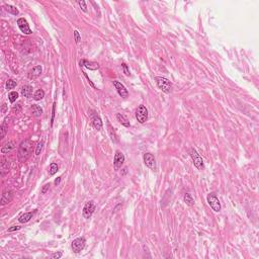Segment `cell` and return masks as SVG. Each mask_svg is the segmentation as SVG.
<instances>
[{
    "label": "cell",
    "instance_id": "obj_1",
    "mask_svg": "<svg viewBox=\"0 0 259 259\" xmlns=\"http://www.w3.org/2000/svg\"><path fill=\"white\" fill-rule=\"evenodd\" d=\"M32 154H33V142L29 139L22 141L18 148V154H17L18 160L20 162H26L30 157Z\"/></svg>",
    "mask_w": 259,
    "mask_h": 259
},
{
    "label": "cell",
    "instance_id": "obj_2",
    "mask_svg": "<svg viewBox=\"0 0 259 259\" xmlns=\"http://www.w3.org/2000/svg\"><path fill=\"white\" fill-rule=\"evenodd\" d=\"M155 81H156V84L160 90H162L165 93L172 92V89H173V87H172V83L167 78L162 77V76H157V77H155Z\"/></svg>",
    "mask_w": 259,
    "mask_h": 259
},
{
    "label": "cell",
    "instance_id": "obj_3",
    "mask_svg": "<svg viewBox=\"0 0 259 259\" xmlns=\"http://www.w3.org/2000/svg\"><path fill=\"white\" fill-rule=\"evenodd\" d=\"M206 201H208L209 206H210V209H212L214 212L216 213H219L221 210V203L219 198H218V196L215 192H210L206 196Z\"/></svg>",
    "mask_w": 259,
    "mask_h": 259
},
{
    "label": "cell",
    "instance_id": "obj_4",
    "mask_svg": "<svg viewBox=\"0 0 259 259\" xmlns=\"http://www.w3.org/2000/svg\"><path fill=\"white\" fill-rule=\"evenodd\" d=\"M189 154H190V157L192 159L194 166L198 168V170H202V169L205 168V165H203V160H202V158L201 157V155L198 153V151L192 148V149L189 150Z\"/></svg>",
    "mask_w": 259,
    "mask_h": 259
},
{
    "label": "cell",
    "instance_id": "obj_5",
    "mask_svg": "<svg viewBox=\"0 0 259 259\" xmlns=\"http://www.w3.org/2000/svg\"><path fill=\"white\" fill-rule=\"evenodd\" d=\"M136 119L140 124H144L147 122L148 120V109L146 108V106L141 104L138 106V108L136 110Z\"/></svg>",
    "mask_w": 259,
    "mask_h": 259
},
{
    "label": "cell",
    "instance_id": "obj_6",
    "mask_svg": "<svg viewBox=\"0 0 259 259\" xmlns=\"http://www.w3.org/2000/svg\"><path fill=\"white\" fill-rule=\"evenodd\" d=\"M86 244V240L84 237H80V238H76L75 240H73V242L71 244V248L73 250L74 253H79L82 250L84 249Z\"/></svg>",
    "mask_w": 259,
    "mask_h": 259
},
{
    "label": "cell",
    "instance_id": "obj_7",
    "mask_svg": "<svg viewBox=\"0 0 259 259\" xmlns=\"http://www.w3.org/2000/svg\"><path fill=\"white\" fill-rule=\"evenodd\" d=\"M94 210H95V203L93 201H90V202H87L85 203V206H84V208H83V210H82V215H83V217L85 218V219H90V218L92 217L93 215V213H94Z\"/></svg>",
    "mask_w": 259,
    "mask_h": 259
},
{
    "label": "cell",
    "instance_id": "obj_8",
    "mask_svg": "<svg viewBox=\"0 0 259 259\" xmlns=\"http://www.w3.org/2000/svg\"><path fill=\"white\" fill-rule=\"evenodd\" d=\"M144 163L145 165L148 167L152 169V170H156L157 168V165H156V159H155L154 155L151 154V153H145L144 154Z\"/></svg>",
    "mask_w": 259,
    "mask_h": 259
},
{
    "label": "cell",
    "instance_id": "obj_9",
    "mask_svg": "<svg viewBox=\"0 0 259 259\" xmlns=\"http://www.w3.org/2000/svg\"><path fill=\"white\" fill-rule=\"evenodd\" d=\"M17 26H18L20 32H22V33H25V34H30V33H33L32 29H30V27H29V22H26V19L22 18H22H18V19H17Z\"/></svg>",
    "mask_w": 259,
    "mask_h": 259
},
{
    "label": "cell",
    "instance_id": "obj_10",
    "mask_svg": "<svg viewBox=\"0 0 259 259\" xmlns=\"http://www.w3.org/2000/svg\"><path fill=\"white\" fill-rule=\"evenodd\" d=\"M124 162H125V155L120 151H116L115 154V159H113V166H115L116 170H119L123 166Z\"/></svg>",
    "mask_w": 259,
    "mask_h": 259
},
{
    "label": "cell",
    "instance_id": "obj_11",
    "mask_svg": "<svg viewBox=\"0 0 259 259\" xmlns=\"http://www.w3.org/2000/svg\"><path fill=\"white\" fill-rule=\"evenodd\" d=\"M113 86L116 87V91H117V93H119V95L120 96V97L127 98L128 96H129V91L127 90V88L125 87V85L120 83V81H117V80L113 81Z\"/></svg>",
    "mask_w": 259,
    "mask_h": 259
},
{
    "label": "cell",
    "instance_id": "obj_12",
    "mask_svg": "<svg viewBox=\"0 0 259 259\" xmlns=\"http://www.w3.org/2000/svg\"><path fill=\"white\" fill-rule=\"evenodd\" d=\"M91 120H92V126L94 127V129H96L97 131H100L102 129V120L100 119L97 113L95 112H92L91 113Z\"/></svg>",
    "mask_w": 259,
    "mask_h": 259
},
{
    "label": "cell",
    "instance_id": "obj_13",
    "mask_svg": "<svg viewBox=\"0 0 259 259\" xmlns=\"http://www.w3.org/2000/svg\"><path fill=\"white\" fill-rule=\"evenodd\" d=\"M42 71H43V68L41 65H37V66L33 67L32 70L29 72V78L30 80H34V79H37V77H40L41 74H42Z\"/></svg>",
    "mask_w": 259,
    "mask_h": 259
},
{
    "label": "cell",
    "instance_id": "obj_14",
    "mask_svg": "<svg viewBox=\"0 0 259 259\" xmlns=\"http://www.w3.org/2000/svg\"><path fill=\"white\" fill-rule=\"evenodd\" d=\"M13 196H14V191L13 190H7L5 192H3L2 198H1V205L5 206V205H7V203H9L12 201Z\"/></svg>",
    "mask_w": 259,
    "mask_h": 259
},
{
    "label": "cell",
    "instance_id": "obj_15",
    "mask_svg": "<svg viewBox=\"0 0 259 259\" xmlns=\"http://www.w3.org/2000/svg\"><path fill=\"white\" fill-rule=\"evenodd\" d=\"M79 64H80V66L87 68L89 70H97L99 68L98 63H96V62H89L87 60H81L79 62Z\"/></svg>",
    "mask_w": 259,
    "mask_h": 259
},
{
    "label": "cell",
    "instance_id": "obj_16",
    "mask_svg": "<svg viewBox=\"0 0 259 259\" xmlns=\"http://www.w3.org/2000/svg\"><path fill=\"white\" fill-rule=\"evenodd\" d=\"M22 94L26 98H29L33 94V87L30 85H25L22 88Z\"/></svg>",
    "mask_w": 259,
    "mask_h": 259
},
{
    "label": "cell",
    "instance_id": "obj_17",
    "mask_svg": "<svg viewBox=\"0 0 259 259\" xmlns=\"http://www.w3.org/2000/svg\"><path fill=\"white\" fill-rule=\"evenodd\" d=\"M116 119H117V120H119V122L122 124L124 127H126V128H130V127H131V124H130V122H129V120H128L127 117H126V116L122 115V113H117V115H116Z\"/></svg>",
    "mask_w": 259,
    "mask_h": 259
},
{
    "label": "cell",
    "instance_id": "obj_18",
    "mask_svg": "<svg viewBox=\"0 0 259 259\" xmlns=\"http://www.w3.org/2000/svg\"><path fill=\"white\" fill-rule=\"evenodd\" d=\"M15 143L14 142H8V143H6L4 146H3L2 148H1V152L3 154H5V153H8V152H11L13 149H14L15 148Z\"/></svg>",
    "mask_w": 259,
    "mask_h": 259
},
{
    "label": "cell",
    "instance_id": "obj_19",
    "mask_svg": "<svg viewBox=\"0 0 259 259\" xmlns=\"http://www.w3.org/2000/svg\"><path fill=\"white\" fill-rule=\"evenodd\" d=\"M108 134H109L110 138H112V141L113 143H117L119 142V138H117V135L116 133L115 129L112 127V125H110L109 123L108 124Z\"/></svg>",
    "mask_w": 259,
    "mask_h": 259
},
{
    "label": "cell",
    "instance_id": "obj_20",
    "mask_svg": "<svg viewBox=\"0 0 259 259\" xmlns=\"http://www.w3.org/2000/svg\"><path fill=\"white\" fill-rule=\"evenodd\" d=\"M33 214H34V212H30V213H26V214H23V215H22V216L19 217V219H18L19 223H22V224L27 223V222H29V221L33 218Z\"/></svg>",
    "mask_w": 259,
    "mask_h": 259
},
{
    "label": "cell",
    "instance_id": "obj_21",
    "mask_svg": "<svg viewBox=\"0 0 259 259\" xmlns=\"http://www.w3.org/2000/svg\"><path fill=\"white\" fill-rule=\"evenodd\" d=\"M4 7H5V10L7 11L8 13H10V14H12V15H17L19 13L18 11V9H17L15 6H13V5H9V4H5L4 5Z\"/></svg>",
    "mask_w": 259,
    "mask_h": 259
},
{
    "label": "cell",
    "instance_id": "obj_22",
    "mask_svg": "<svg viewBox=\"0 0 259 259\" xmlns=\"http://www.w3.org/2000/svg\"><path fill=\"white\" fill-rule=\"evenodd\" d=\"M183 201L187 206H191L194 205V198H192V195L190 193H185L184 196H183Z\"/></svg>",
    "mask_w": 259,
    "mask_h": 259
},
{
    "label": "cell",
    "instance_id": "obj_23",
    "mask_svg": "<svg viewBox=\"0 0 259 259\" xmlns=\"http://www.w3.org/2000/svg\"><path fill=\"white\" fill-rule=\"evenodd\" d=\"M32 110H33V116H36V117H39V116H41L43 115V109L41 108L39 105H37V104H33Z\"/></svg>",
    "mask_w": 259,
    "mask_h": 259
},
{
    "label": "cell",
    "instance_id": "obj_24",
    "mask_svg": "<svg viewBox=\"0 0 259 259\" xmlns=\"http://www.w3.org/2000/svg\"><path fill=\"white\" fill-rule=\"evenodd\" d=\"M45 97V91L43 90V89H39V90H37L36 92H34V94H33V99L34 100H42V99Z\"/></svg>",
    "mask_w": 259,
    "mask_h": 259
},
{
    "label": "cell",
    "instance_id": "obj_25",
    "mask_svg": "<svg viewBox=\"0 0 259 259\" xmlns=\"http://www.w3.org/2000/svg\"><path fill=\"white\" fill-rule=\"evenodd\" d=\"M59 170V166H58V164L57 163H51L50 165V170H49V174L52 176V175H54V174H56L57 172Z\"/></svg>",
    "mask_w": 259,
    "mask_h": 259
},
{
    "label": "cell",
    "instance_id": "obj_26",
    "mask_svg": "<svg viewBox=\"0 0 259 259\" xmlns=\"http://www.w3.org/2000/svg\"><path fill=\"white\" fill-rule=\"evenodd\" d=\"M7 130H8V127L6 126V123H3L1 125V128H0V138L3 139V138L5 137L6 133H7Z\"/></svg>",
    "mask_w": 259,
    "mask_h": 259
},
{
    "label": "cell",
    "instance_id": "obj_27",
    "mask_svg": "<svg viewBox=\"0 0 259 259\" xmlns=\"http://www.w3.org/2000/svg\"><path fill=\"white\" fill-rule=\"evenodd\" d=\"M17 98H18V93H17L16 91H11L8 94V99L11 103L15 102Z\"/></svg>",
    "mask_w": 259,
    "mask_h": 259
},
{
    "label": "cell",
    "instance_id": "obj_28",
    "mask_svg": "<svg viewBox=\"0 0 259 259\" xmlns=\"http://www.w3.org/2000/svg\"><path fill=\"white\" fill-rule=\"evenodd\" d=\"M16 86V82L13 80V79H9L6 82V89L7 90H10V89H13Z\"/></svg>",
    "mask_w": 259,
    "mask_h": 259
},
{
    "label": "cell",
    "instance_id": "obj_29",
    "mask_svg": "<svg viewBox=\"0 0 259 259\" xmlns=\"http://www.w3.org/2000/svg\"><path fill=\"white\" fill-rule=\"evenodd\" d=\"M43 148H44V142H43V141H42V142L37 143V148H36V155H37V156H39V155L41 154V152H42Z\"/></svg>",
    "mask_w": 259,
    "mask_h": 259
},
{
    "label": "cell",
    "instance_id": "obj_30",
    "mask_svg": "<svg viewBox=\"0 0 259 259\" xmlns=\"http://www.w3.org/2000/svg\"><path fill=\"white\" fill-rule=\"evenodd\" d=\"M74 40H75L76 44H78L81 41V36H80V33H79L78 30H74Z\"/></svg>",
    "mask_w": 259,
    "mask_h": 259
},
{
    "label": "cell",
    "instance_id": "obj_31",
    "mask_svg": "<svg viewBox=\"0 0 259 259\" xmlns=\"http://www.w3.org/2000/svg\"><path fill=\"white\" fill-rule=\"evenodd\" d=\"M78 5L80 6V8L82 9V11L87 12V6H86L85 1H78Z\"/></svg>",
    "mask_w": 259,
    "mask_h": 259
},
{
    "label": "cell",
    "instance_id": "obj_32",
    "mask_svg": "<svg viewBox=\"0 0 259 259\" xmlns=\"http://www.w3.org/2000/svg\"><path fill=\"white\" fill-rule=\"evenodd\" d=\"M122 68H123V70H124V73H125L127 76H130L131 73H130V70H129V68H128V65L126 63H123L122 64Z\"/></svg>",
    "mask_w": 259,
    "mask_h": 259
},
{
    "label": "cell",
    "instance_id": "obj_33",
    "mask_svg": "<svg viewBox=\"0 0 259 259\" xmlns=\"http://www.w3.org/2000/svg\"><path fill=\"white\" fill-rule=\"evenodd\" d=\"M22 229V227L20 226H12L11 228H9L8 229V232H14V231H18Z\"/></svg>",
    "mask_w": 259,
    "mask_h": 259
},
{
    "label": "cell",
    "instance_id": "obj_34",
    "mask_svg": "<svg viewBox=\"0 0 259 259\" xmlns=\"http://www.w3.org/2000/svg\"><path fill=\"white\" fill-rule=\"evenodd\" d=\"M51 257L54 258V259H59V258H61V257H62V252H57V253L52 254Z\"/></svg>",
    "mask_w": 259,
    "mask_h": 259
},
{
    "label": "cell",
    "instance_id": "obj_35",
    "mask_svg": "<svg viewBox=\"0 0 259 259\" xmlns=\"http://www.w3.org/2000/svg\"><path fill=\"white\" fill-rule=\"evenodd\" d=\"M49 188H50V183L44 185V187H43V189H42V193H43V194H45V193L47 192V190H48Z\"/></svg>",
    "mask_w": 259,
    "mask_h": 259
},
{
    "label": "cell",
    "instance_id": "obj_36",
    "mask_svg": "<svg viewBox=\"0 0 259 259\" xmlns=\"http://www.w3.org/2000/svg\"><path fill=\"white\" fill-rule=\"evenodd\" d=\"M55 105H56V103H54L53 104V110H52V120H51V125L53 126V122H54V116H55Z\"/></svg>",
    "mask_w": 259,
    "mask_h": 259
},
{
    "label": "cell",
    "instance_id": "obj_37",
    "mask_svg": "<svg viewBox=\"0 0 259 259\" xmlns=\"http://www.w3.org/2000/svg\"><path fill=\"white\" fill-rule=\"evenodd\" d=\"M61 178H62V177H58V178H56V179H55V181H54V183L56 184V185H58L59 183H60V181H61Z\"/></svg>",
    "mask_w": 259,
    "mask_h": 259
},
{
    "label": "cell",
    "instance_id": "obj_38",
    "mask_svg": "<svg viewBox=\"0 0 259 259\" xmlns=\"http://www.w3.org/2000/svg\"><path fill=\"white\" fill-rule=\"evenodd\" d=\"M5 109H6V104H3V108H2V112L3 113L5 112Z\"/></svg>",
    "mask_w": 259,
    "mask_h": 259
}]
</instances>
